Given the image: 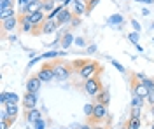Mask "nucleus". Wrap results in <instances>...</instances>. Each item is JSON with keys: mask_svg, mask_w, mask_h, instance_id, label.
Here are the masks:
<instances>
[{"mask_svg": "<svg viewBox=\"0 0 154 129\" xmlns=\"http://www.w3.org/2000/svg\"><path fill=\"white\" fill-rule=\"evenodd\" d=\"M95 51H96V47H95V45H91V47L88 49V52H95Z\"/></svg>", "mask_w": 154, "mask_h": 129, "instance_id": "42", "label": "nucleus"}, {"mask_svg": "<svg viewBox=\"0 0 154 129\" xmlns=\"http://www.w3.org/2000/svg\"><path fill=\"white\" fill-rule=\"evenodd\" d=\"M75 44L81 45V47H84V39H75Z\"/></svg>", "mask_w": 154, "mask_h": 129, "instance_id": "40", "label": "nucleus"}, {"mask_svg": "<svg viewBox=\"0 0 154 129\" xmlns=\"http://www.w3.org/2000/svg\"><path fill=\"white\" fill-rule=\"evenodd\" d=\"M142 103H144V98H140V96H133L131 107H138V108H142Z\"/></svg>", "mask_w": 154, "mask_h": 129, "instance_id": "26", "label": "nucleus"}, {"mask_svg": "<svg viewBox=\"0 0 154 129\" xmlns=\"http://www.w3.org/2000/svg\"><path fill=\"white\" fill-rule=\"evenodd\" d=\"M102 89L103 87H102V82H100L98 77H91V79H88L84 82V91H86V94H89V96H96Z\"/></svg>", "mask_w": 154, "mask_h": 129, "instance_id": "2", "label": "nucleus"}, {"mask_svg": "<svg viewBox=\"0 0 154 129\" xmlns=\"http://www.w3.org/2000/svg\"><path fill=\"white\" fill-rule=\"evenodd\" d=\"M70 73H72V70H70L68 65L60 63V61L54 63V79L56 80H67L70 77Z\"/></svg>", "mask_w": 154, "mask_h": 129, "instance_id": "5", "label": "nucleus"}, {"mask_svg": "<svg viewBox=\"0 0 154 129\" xmlns=\"http://www.w3.org/2000/svg\"><path fill=\"white\" fill-rule=\"evenodd\" d=\"M72 42H74V35H72L70 31H67V33L63 35V39H61V45H63L65 49H68V45H72Z\"/></svg>", "mask_w": 154, "mask_h": 129, "instance_id": "21", "label": "nucleus"}, {"mask_svg": "<svg viewBox=\"0 0 154 129\" xmlns=\"http://www.w3.org/2000/svg\"><path fill=\"white\" fill-rule=\"evenodd\" d=\"M40 84H42V80L38 79L37 75L30 77V79L26 80V92H33V94H37L38 91H40Z\"/></svg>", "mask_w": 154, "mask_h": 129, "instance_id": "10", "label": "nucleus"}, {"mask_svg": "<svg viewBox=\"0 0 154 129\" xmlns=\"http://www.w3.org/2000/svg\"><path fill=\"white\" fill-rule=\"evenodd\" d=\"M88 2L84 0H74V14L75 16H82V14H86L88 12Z\"/></svg>", "mask_w": 154, "mask_h": 129, "instance_id": "14", "label": "nucleus"}, {"mask_svg": "<svg viewBox=\"0 0 154 129\" xmlns=\"http://www.w3.org/2000/svg\"><path fill=\"white\" fill-rule=\"evenodd\" d=\"M33 128H35V129H44V128H46V124H44V120L40 119L38 122H35V124H33Z\"/></svg>", "mask_w": 154, "mask_h": 129, "instance_id": "34", "label": "nucleus"}, {"mask_svg": "<svg viewBox=\"0 0 154 129\" xmlns=\"http://www.w3.org/2000/svg\"><path fill=\"white\" fill-rule=\"evenodd\" d=\"M18 101H19L18 94H14V92H9V94H7V103H16V105H18Z\"/></svg>", "mask_w": 154, "mask_h": 129, "instance_id": "29", "label": "nucleus"}, {"mask_svg": "<svg viewBox=\"0 0 154 129\" xmlns=\"http://www.w3.org/2000/svg\"><path fill=\"white\" fill-rule=\"evenodd\" d=\"M58 56H61V54H60V52H56V51H51V52L42 54V56H40V60H46V58H58Z\"/></svg>", "mask_w": 154, "mask_h": 129, "instance_id": "28", "label": "nucleus"}, {"mask_svg": "<svg viewBox=\"0 0 154 129\" xmlns=\"http://www.w3.org/2000/svg\"><path fill=\"white\" fill-rule=\"evenodd\" d=\"M121 129H128V128H121Z\"/></svg>", "mask_w": 154, "mask_h": 129, "instance_id": "46", "label": "nucleus"}, {"mask_svg": "<svg viewBox=\"0 0 154 129\" xmlns=\"http://www.w3.org/2000/svg\"><path fill=\"white\" fill-rule=\"evenodd\" d=\"M149 94V89L145 87L142 82H137L133 80V96H140V98H147Z\"/></svg>", "mask_w": 154, "mask_h": 129, "instance_id": "11", "label": "nucleus"}, {"mask_svg": "<svg viewBox=\"0 0 154 129\" xmlns=\"http://www.w3.org/2000/svg\"><path fill=\"white\" fill-rule=\"evenodd\" d=\"M5 110H7V113H9V117H11V122H14L16 115H18V105L16 103H7Z\"/></svg>", "mask_w": 154, "mask_h": 129, "instance_id": "20", "label": "nucleus"}, {"mask_svg": "<svg viewBox=\"0 0 154 129\" xmlns=\"http://www.w3.org/2000/svg\"><path fill=\"white\" fill-rule=\"evenodd\" d=\"M135 2H144V0H135Z\"/></svg>", "mask_w": 154, "mask_h": 129, "instance_id": "45", "label": "nucleus"}, {"mask_svg": "<svg viewBox=\"0 0 154 129\" xmlns=\"http://www.w3.org/2000/svg\"><path fill=\"white\" fill-rule=\"evenodd\" d=\"M137 79L140 80V82H142V84H144L149 91H154V80L152 79H147V77H145V75H142V73H137Z\"/></svg>", "mask_w": 154, "mask_h": 129, "instance_id": "19", "label": "nucleus"}, {"mask_svg": "<svg viewBox=\"0 0 154 129\" xmlns=\"http://www.w3.org/2000/svg\"><path fill=\"white\" fill-rule=\"evenodd\" d=\"M140 112L142 110L138 108V107H131V117L130 119H140Z\"/></svg>", "mask_w": 154, "mask_h": 129, "instance_id": "27", "label": "nucleus"}, {"mask_svg": "<svg viewBox=\"0 0 154 129\" xmlns=\"http://www.w3.org/2000/svg\"><path fill=\"white\" fill-rule=\"evenodd\" d=\"M37 94H33V92H25V96H23V105H25V110H33L37 108Z\"/></svg>", "mask_w": 154, "mask_h": 129, "instance_id": "9", "label": "nucleus"}, {"mask_svg": "<svg viewBox=\"0 0 154 129\" xmlns=\"http://www.w3.org/2000/svg\"><path fill=\"white\" fill-rule=\"evenodd\" d=\"M152 28H154V23H152Z\"/></svg>", "mask_w": 154, "mask_h": 129, "instance_id": "48", "label": "nucleus"}, {"mask_svg": "<svg viewBox=\"0 0 154 129\" xmlns=\"http://www.w3.org/2000/svg\"><path fill=\"white\" fill-rule=\"evenodd\" d=\"M112 65H114L116 68L119 70V72H123V73H125V68H123V66H121V65H119V63H117V61H114V60H112Z\"/></svg>", "mask_w": 154, "mask_h": 129, "instance_id": "38", "label": "nucleus"}, {"mask_svg": "<svg viewBox=\"0 0 154 129\" xmlns=\"http://www.w3.org/2000/svg\"><path fill=\"white\" fill-rule=\"evenodd\" d=\"M95 98H96L95 103H102V105H105V107H107V105L110 103V92H109V91L103 87V89H102V91H100V92L95 96Z\"/></svg>", "mask_w": 154, "mask_h": 129, "instance_id": "15", "label": "nucleus"}, {"mask_svg": "<svg viewBox=\"0 0 154 129\" xmlns=\"http://www.w3.org/2000/svg\"><path fill=\"white\" fill-rule=\"evenodd\" d=\"M79 129H91V126H89V124H84V126H81Z\"/></svg>", "mask_w": 154, "mask_h": 129, "instance_id": "41", "label": "nucleus"}, {"mask_svg": "<svg viewBox=\"0 0 154 129\" xmlns=\"http://www.w3.org/2000/svg\"><path fill=\"white\" fill-rule=\"evenodd\" d=\"M109 23L110 25H119V23H123V16L121 14H114V16L109 18Z\"/></svg>", "mask_w": 154, "mask_h": 129, "instance_id": "24", "label": "nucleus"}, {"mask_svg": "<svg viewBox=\"0 0 154 129\" xmlns=\"http://www.w3.org/2000/svg\"><path fill=\"white\" fill-rule=\"evenodd\" d=\"M53 129H54V128H53Z\"/></svg>", "mask_w": 154, "mask_h": 129, "instance_id": "50", "label": "nucleus"}, {"mask_svg": "<svg viewBox=\"0 0 154 129\" xmlns=\"http://www.w3.org/2000/svg\"><path fill=\"white\" fill-rule=\"evenodd\" d=\"M37 77L42 82H51V80L54 79V63H44L42 68L38 70Z\"/></svg>", "mask_w": 154, "mask_h": 129, "instance_id": "3", "label": "nucleus"}, {"mask_svg": "<svg viewBox=\"0 0 154 129\" xmlns=\"http://www.w3.org/2000/svg\"><path fill=\"white\" fill-rule=\"evenodd\" d=\"M154 0H144V4H152Z\"/></svg>", "mask_w": 154, "mask_h": 129, "instance_id": "44", "label": "nucleus"}, {"mask_svg": "<svg viewBox=\"0 0 154 129\" xmlns=\"http://www.w3.org/2000/svg\"><path fill=\"white\" fill-rule=\"evenodd\" d=\"M128 129H140V119H130L126 124Z\"/></svg>", "mask_w": 154, "mask_h": 129, "instance_id": "23", "label": "nucleus"}, {"mask_svg": "<svg viewBox=\"0 0 154 129\" xmlns=\"http://www.w3.org/2000/svg\"><path fill=\"white\" fill-rule=\"evenodd\" d=\"M91 129H107V126L100 122V124H93V126H91Z\"/></svg>", "mask_w": 154, "mask_h": 129, "instance_id": "37", "label": "nucleus"}, {"mask_svg": "<svg viewBox=\"0 0 154 129\" xmlns=\"http://www.w3.org/2000/svg\"><path fill=\"white\" fill-rule=\"evenodd\" d=\"M128 39L131 40L135 45H138V31H131V33L128 35Z\"/></svg>", "mask_w": 154, "mask_h": 129, "instance_id": "30", "label": "nucleus"}, {"mask_svg": "<svg viewBox=\"0 0 154 129\" xmlns=\"http://www.w3.org/2000/svg\"><path fill=\"white\" fill-rule=\"evenodd\" d=\"M44 7V0H32L28 5L21 7V14H35V12H40Z\"/></svg>", "mask_w": 154, "mask_h": 129, "instance_id": "7", "label": "nucleus"}, {"mask_svg": "<svg viewBox=\"0 0 154 129\" xmlns=\"http://www.w3.org/2000/svg\"><path fill=\"white\" fill-rule=\"evenodd\" d=\"M147 103H149V105H151V107H152L154 105V91H149V94H147Z\"/></svg>", "mask_w": 154, "mask_h": 129, "instance_id": "33", "label": "nucleus"}, {"mask_svg": "<svg viewBox=\"0 0 154 129\" xmlns=\"http://www.w3.org/2000/svg\"><path fill=\"white\" fill-rule=\"evenodd\" d=\"M12 5V0H0V9H5Z\"/></svg>", "mask_w": 154, "mask_h": 129, "instance_id": "32", "label": "nucleus"}, {"mask_svg": "<svg viewBox=\"0 0 154 129\" xmlns=\"http://www.w3.org/2000/svg\"><path fill=\"white\" fill-rule=\"evenodd\" d=\"M12 16H16V12H14V7L11 5V7H5V9H0V19L5 21L9 19V18H12Z\"/></svg>", "mask_w": 154, "mask_h": 129, "instance_id": "18", "label": "nucleus"}, {"mask_svg": "<svg viewBox=\"0 0 154 129\" xmlns=\"http://www.w3.org/2000/svg\"><path fill=\"white\" fill-rule=\"evenodd\" d=\"M54 4H56V0H44V7H42V10L53 12V10H54Z\"/></svg>", "mask_w": 154, "mask_h": 129, "instance_id": "22", "label": "nucleus"}, {"mask_svg": "<svg viewBox=\"0 0 154 129\" xmlns=\"http://www.w3.org/2000/svg\"><path fill=\"white\" fill-rule=\"evenodd\" d=\"M9 124H11L9 120H0V129H7L9 128Z\"/></svg>", "mask_w": 154, "mask_h": 129, "instance_id": "36", "label": "nucleus"}, {"mask_svg": "<svg viewBox=\"0 0 154 129\" xmlns=\"http://www.w3.org/2000/svg\"><path fill=\"white\" fill-rule=\"evenodd\" d=\"M98 2H100V0H88V12H91V10H93V7H95V5H98Z\"/></svg>", "mask_w": 154, "mask_h": 129, "instance_id": "31", "label": "nucleus"}, {"mask_svg": "<svg viewBox=\"0 0 154 129\" xmlns=\"http://www.w3.org/2000/svg\"><path fill=\"white\" fill-rule=\"evenodd\" d=\"M58 25H65V23H70L72 21V12L68 9H63L60 12V16H58Z\"/></svg>", "mask_w": 154, "mask_h": 129, "instance_id": "17", "label": "nucleus"}, {"mask_svg": "<svg viewBox=\"0 0 154 129\" xmlns=\"http://www.w3.org/2000/svg\"><path fill=\"white\" fill-rule=\"evenodd\" d=\"M7 94H9V92H2V94H0V103H2V105H7Z\"/></svg>", "mask_w": 154, "mask_h": 129, "instance_id": "35", "label": "nucleus"}, {"mask_svg": "<svg viewBox=\"0 0 154 129\" xmlns=\"http://www.w3.org/2000/svg\"><path fill=\"white\" fill-rule=\"evenodd\" d=\"M105 120L107 124L110 122V117H109V112H107V107L102 105V103H95V108H93V115H91V122L93 124H100Z\"/></svg>", "mask_w": 154, "mask_h": 129, "instance_id": "1", "label": "nucleus"}, {"mask_svg": "<svg viewBox=\"0 0 154 129\" xmlns=\"http://www.w3.org/2000/svg\"><path fill=\"white\" fill-rule=\"evenodd\" d=\"M131 25H133V28H135V31H140V25H138V23H137V21H131Z\"/></svg>", "mask_w": 154, "mask_h": 129, "instance_id": "39", "label": "nucleus"}, {"mask_svg": "<svg viewBox=\"0 0 154 129\" xmlns=\"http://www.w3.org/2000/svg\"><path fill=\"white\" fill-rule=\"evenodd\" d=\"M93 108H95V103H88L86 107H84V113H86V117L91 119V115H93Z\"/></svg>", "mask_w": 154, "mask_h": 129, "instance_id": "25", "label": "nucleus"}, {"mask_svg": "<svg viewBox=\"0 0 154 129\" xmlns=\"http://www.w3.org/2000/svg\"><path fill=\"white\" fill-rule=\"evenodd\" d=\"M68 129H72V128H68Z\"/></svg>", "mask_w": 154, "mask_h": 129, "instance_id": "49", "label": "nucleus"}, {"mask_svg": "<svg viewBox=\"0 0 154 129\" xmlns=\"http://www.w3.org/2000/svg\"><path fill=\"white\" fill-rule=\"evenodd\" d=\"M19 28H21L23 33H35V28H33V25L30 23L26 14H19Z\"/></svg>", "mask_w": 154, "mask_h": 129, "instance_id": "8", "label": "nucleus"}, {"mask_svg": "<svg viewBox=\"0 0 154 129\" xmlns=\"http://www.w3.org/2000/svg\"><path fill=\"white\" fill-rule=\"evenodd\" d=\"M152 129H154V122H152Z\"/></svg>", "mask_w": 154, "mask_h": 129, "instance_id": "47", "label": "nucleus"}, {"mask_svg": "<svg viewBox=\"0 0 154 129\" xmlns=\"http://www.w3.org/2000/svg\"><path fill=\"white\" fill-rule=\"evenodd\" d=\"M26 16H28V14H26ZM28 19H30V23L33 25V28H35V33H33V35H38V33H40V26L44 25V21L48 19V16L44 14V10H40V12H35V14H30Z\"/></svg>", "mask_w": 154, "mask_h": 129, "instance_id": "6", "label": "nucleus"}, {"mask_svg": "<svg viewBox=\"0 0 154 129\" xmlns=\"http://www.w3.org/2000/svg\"><path fill=\"white\" fill-rule=\"evenodd\" d=\"M151 115H152V117H154V105H152V107H151Z\"/></svg>", "mask_w": 154, "mask_h": 129, "instance_id": "43", "label": "nucleus"}, {"mask_svg": "<svg viewBox=\"0 0 154 129\" xmlns=\"http://www.w3.org/2000/svg\"><path fill=\"white\" fill-rule=\"evenodd\" d=\"M58 21H53V19H46L44 25L40 26V33H53V31L58 30Z\"/></svg>", "mask_w": 154, "mask_h": 129, "instance_id": "13", "label": "nucleus"}, {"mask_svg": "<svg viewBox=\"0 0 154 129\" xmlns=\"http://www.w3.org/2000/svg\"><path fill=\"white\" fill-rule=\"evenodd\" d=\"M98 70H100V65H98V63H86L77 73H79L81 79L88 80V79H91V77H96L95 73L98 72Z\"/></svg>", "mask_w": 154, "mask_h": 129, "instance_id": "4", "label": "nucleus"}, {"mask_svg": "<svg viewBox=\"0 0 154 129\" xmlns=\"http://www.w3.org/2000/svg\"><path fill=\"white\" fill-rule=\"evenodd\" d=\"M19 25V16H12V18H9V19L2 21V28L5 31H12L16 30V26Z\"/></svg>", "mask_w": 154, "mask_h": 129, "instance_id": "12", "label": "nucleus"}, {"mask_svg": "<svg viewBox=\"0 0 154 129\" xmlns=\"http://www.w3.org/2000/svg\"><path fill=\"white\" fill-rule=\"evenodd\" d=\"M26 112V120H28L30 124H35L38 120L42 119V115H40V110L33 108V110H25Z\"/></svg>", "mask_w": 154, "mask_h": 129, "instance_id": "16", "label": "nucleus"}]
</instances>
